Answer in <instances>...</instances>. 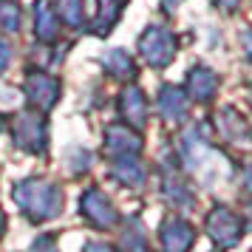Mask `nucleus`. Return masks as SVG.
<instances>
[{
	"label": "nucleus",
	"mask_w": 252,
	"mask_h": 252,
	"mask_svg": "<svg viewBox=\"0 0 252 252\" xmlns=\"http://www.w3.org/2000/svg\"><path fill=\"white\" fill-rule=\"evenodd\" d=\"M139 54L148 60L153 68L170 65L176 57V37L167 26H148L145 34L139 37Z\"/></svg>",
	"instance_id": "nucleus-2"
},
{
	"label": "nucleus",
	"mask_w": 252,
	"mask_h": 252,
	"mask_svg": "<svg viewBox=\"0 0 252 252\" xmlns=\"http://www.w3.org/2000/svg\"><path fill=\"white\" fill-rule=\"evenodd\" d=\"M159 114L167 119V122H184L187 114H190V99L184 96L182 88H176V85H161L159 91Z\"/></svg>",
	"instance_id": "nucleus-9"
},
{
	"label": "nucleus",
	"mask_w": 252,
	"mask_h": 252,
	"mask_svg": "<svg viewBox=\"0 0 252 252\" xmlns=\"http://www.w3.org/2000/svg\"><path fill=\"white\" fill-rule=\"evenodd\" d=\"M218 130H221V136L232 142V145H238V142H247L252 136V127L247 125V119L238 116L232 108H224L221 114H218Z\"/></svg>",
	"instance_id": "nucleus-14"
},
{
	"label": "nucleus",
	"mask_w": 252,
	"mask_h": 252,
	"mask_svg": "<svg viewBox=\"0 0 252 252\" xmlns=\"http://www.w3.org/2000/svg\"><path fill=\"white\" fill-rule=\"evenodd\" d=\"M216 3H218L221 12H235L238 9V0H216Z\"/></svg>",
	"instance_id": "nucleus-24"
},
{
	"label": "nucleus",
	"mask_w": 252,
	"mask_h": 252,
	"mask_svg": "<svg viewBox=\"0 0 252 252\" xmlns=\"http://www.w3.org/2000/svg\"><path fill=\"white\" fill-rule=\"evenodd\" d=\"M23 91H26V96H29L32 105L48 111V108H54L57 99H60V82L54 80V77H48L46 71H32L23 82Z\"/></svg>",
	"instance_id": "nucleus-6"
},
{
	"label": "nucleus",
	"mask_w": 252,
	"mask_h": 252,
	"mask_svg": "<svg viewBox=\"0 0 252 252\" xmlns=\"http://www.w3.org/2000/svg\"><path fill=\"white\" fill-rule=\"evenodd\" d=\"M14 201L37 224H43L48 218H57L63 210V190L54 182H43V179H26V182L14 184Z\"/></svg>",
	"instance_id": "nucleus-1"
},
{
	"label": "nucleus",
	"mask_w": 252,
	"mask_h": 252,
	"mask_svg": "<svg viewBox=\"0 0 252 252\" xmlns=\"http://www.w3.org/2000/svg\"><path fill=\"white\" fill-rule=\"evenodd\" d=\"M250 224H252V210H250Z\"/></svg>",
	"instance_id": "nucleus-28"
},
{
	"label": "nucleus",
	"mask_w": 252,
	"mask_h": 252,
	"mask_svg": "<svg viewBox=\"0 0 252 252\" xmlns=\"http://www.w3.org/2000/svg\"><path fill=\"white\" fill-rule=\"evenodd\" d=\"M80 207H82L85 221H88L91 227H96V229H111L116 221H119L114 204H111V198H108L102 190H96V187H91V190L82 193Z\"/></svg>",
	"instance_id": "nucleus-5"
},
{
	"label": "nucleus",
	"mask_w": 252,
	"mask_h": 252,
	"mask_svg": "<svg viewBox=\"0 0 252 252\" xmlns=\"http://www.w3.org/2000/svg\"><path fill=\"white\" fill-rule=\"evenodd\" d=\"M161 184H164V195H167V201H170L173 207L187 210V207L195 204L193 190L187 187V182L179 176V170H176V167H170V164L164 167V173H161Z\"/></svg>",
	"instance_id": "nucleus-10"
},
{
	"label": "nucleus",
	"mask_w": 252,
	"mask_h": 252,
	"mask_svg": "<svg viewBox=\"0 0 252 252\" xmlns=\"http://www.w3.org/2000/svg\"><path fill=\"white\" fill-rule=\"evenodd\" d=\"M119 114H122L125 122L142 127L148 122V99H145V94L139 88H125L122 96H119Z\"/></svg>",
	"instance_id": "nucleus-12"
},
{
	"label": "nucleus",
	"mask_w": 252,
	"mask_h": 252,
	"mask_svg": "<svg viewBox=\"0 0 252 252\" xmlns=\"http://www.w3.org/2000/svg\"><path fill=\"white\" fill-rule=\"evenodd\" d=\"M20 23H23L20 6L12 3V0H0V29L14 34V32H20Z\"/></svg>",
	"instance_id": "nucleus-18"
},
{
	"label": "nucleus",
	"mask_w": 252,
	"mask_h": 252,
	"mask_svg": "<svg viewBox=\"0 0 252 252\" xmlns=\"http://www.w3.org/2000/svg\"><path fill=\"white\" fill-rule=\"evenodd\" d=\"M57 12L65 23L77 29L82 23V0H57Z\"/></svg>",
	"instance_id": "nucleus-20"
},
{
	"label": "nucleus",
	"mask_w": 252,
	"mask_h": 252,
	"mask_svg": "<svg viewBox=\"0 0 252 252\" xmlns=\"http://www.w3.org/2000/svg\"><path fill=\"white\" fill-rule=\"evenodd\" d=\"M159 241L164 252H187L195 241V229L179 216H170L159 229Z\"/></svg>",
	"instance_id": "nucleus-7"
},
{
	"label": "nucleus",
	"mask_w": 252,
	"mask_h": 252,
	"mask_svg": "<svg viewBox=\"0 0 252 252\" xmlns=\"http://www.w3.org/2000/svg\"><path fill=\"white\" fill-rule=\"evenodd\" d=\"M105 150L111 156H139L142 153V136L133 133L127 125H111L105 133Z\"/></svg>",
	"instance_id": "nucleus-8"
},
{
	"label": "nucleus",
	"mask_w": 252,
	"mask_h": 252,
	"mask_svg": "<svg viewBox=\"0 0 252 252\" xmlns=\"http://www.w3.org/2000/svg\"><path fill=\"white\" fill-rule=\"evenodd\" d=\"M102 63L116 80H130V77H136V63H133V57H130L127 51H122V48H114L111 54H105Z\"/></svg>",
	"instance_id": "nucleus-16"
},
{
	"label": "nucleus",
	"mask_w": 252,
	"mask_h": 252,
	"mask_svg": "<svg viewBox=\"0 0 252 252\" xmlns=\"http://www.w3.org/2000/svg\"><path fill=\"white\" fill-rule=\"evenodd\" d=\"M161 3H164V9H176V6H179L182 0H161Z\"/></svg>",
	"instance_id": "nucleus-26"
},
{
	"label": "nucleus",
	"mask_w": 252,
	"mask_h": 252,
	"mask_svg": "<svg viewBox=\"0 0 252 252\" xmlns=\"http://www.w3.org/2000/svg\"><path fill=\"white\" fill-rule=\"evenodd\" d=\"M119 12H122V0H99V9H96V17H94V32L108 34L119 20Z\"/></svg>",
	"instance_id": "nucleus-17"
},
{
	"label": "nucleus",
	"mask_w": 252,
	"mask_h": 252,
	"mask_svg": "<svg viewBox=\"0 0 252 252\" xmlns=\"http://www.w3.org/2000/svg\"><path fill=\"white\" fill-rule=\"evenodd\" d=\"M14 142L29 153H46L48 148V127L43 114L23 111L14 116Z\"/></svg>",
	"instance_id": "nucleus-3"
},
{
	"label": "nucleus",
	"mask_w": 252,
	"mask_h": 252,
	"mask_svg": "<svg viewBox=\"0 0 252 252\" xmlns=\"http://www.w3.org/2000/svg\"><path fill=\"white\" fill-rule=\"evenodd\" d=\"M3 232H6V216L0 213V238H3Z\"/></svg>",
	"instance_id": "nucleus-27"
},
{
	"label": "nucleus",
	"mask_w": 252,
	"mask_h": 252,
	"mask_svg": "<svg viewBox=\"0 0 252 252\" xmlns=\"http://www.w3.org/2000/svg\"><path fill=\"white\" fill-rule=\"evenodd\" d=\"M34 32L43 43H54L60 34V23H57V14L51 9L48 0H37L34 6Z\"/></svg>",
	"instance_id": "nucleus-15"
},
{
	"label": "nucleus",
	"mask_w": 252,
	"mask_h": 252,
	"mask_svg": "<svg viewBox=\"0 0 252 252\" xmlns=\"http://www.w3.org/2000/svg\"><path fill=\"white\" fill-rule=\"evenodd\" d=\"M29 252H60L57 250V238H54V235H40V238L32 244Z\"/></svg>",
	"instance_id": "nucleus-21"
},
{
	"label": "nucleus",
	"mask_w": 252,
	"mask_h": 252,
	"mask_svg": "<svg viewBox=\"0 0 252 252\" xmlns=\"http://www.w3.org/2000/svg\"><path fill=\"white\" fill-rule=\"evenodd\" d=\"M122 250L125 252H150L148 250V241H145V232H142V227H139V221L133 224H127L125 235H122Z\"/></svg>",
	"instance_id": "nucleus-19"
},
{
	"label": "nucleus",
	"mask_w": 252,
	"mask_h": 252,
	"mask_svg": "<svg viewBox=\"0 0 252 252\" xmlns=\"http://www.w3.org/2000/svg\"><path fill=\"white\" fill-rule=\"evenodd\" d=\"M207 235L216 241L218 247H235L244 235V221H241L229 207H216L207 216Z\"/></svg>",
	"instance_id": "nucleus-4"
},
{
	"label": "nucleus",
	"mask_w": 252,
	"mask_h": 252,
	"mask_svg": "<svg viewBox=\"0 0 252 252\" xmlns=\"http://www.w3.org/2000/svg\"><path fill=\"white\" fill-rule=\"evenodd\" d=\"M122 3H127V0H122Z\"/></svg>",
	"instance_id": "nucleus-29"
},
{
	"label": "nucleus",
	"mask_w": 252,
	"mask_h": 252,
	"mask_svg": "<svg viewBox=\"0 0 252 252\" xmlns=\"http://www.w3.org/2000/svg\"><path fill=\"white\" fill-rule=\"evenodd\" d=\"M9 63H12V48H9L6 40H0V71L9 68Z\"/></svg>",
	"instance_id": "nucleus-22"
},
{
	"label": "nucleus",
	"mask_w": 252,
	"mask_h": 252,
	"mask_svg": "<svg viewBox=\"0 0 252 252\" xmlns=\"http://www.w3.org/2000/svg\"><path fill=\"white\" fill-rule=\"evenodd\" d=\"M187 91H190V96L198 99V102H210L218 91V77L210 68H204V65H195V68L187 74Z\"/></svg>",
	"instance_id": "nucleus-13"
},
{
	"label": "nucleus",
	"mask_w": 252,
	"mask_h": 252,
	"mask_svg": "<svg viewBox=\"0 0 252 252\" xmlns=\"http://www.w3.org/2000/svg\"><path fill=\"white\" fill-rule=\"evenodd\" d=\"M82 252H114V250H111L108 244H99V241H96V244H88Z\"/></svg>",
	"instance_id": "nucleus-25"
},
{
	"label": "nucleus",
	"mask_w": 252,
	"mask_h": 252,
	"mask_svg": "<svg viewBox=\"0 0 252 252\" xmlns=\"http://www.w3.org/2000/svg\"><path fill=\"white\" fill-rule=\"evenodd\" d=\"M244 187L252 193V156L244 161Z\"/></svg>",
	"instance_id": "nucleus-23"
},
{
	"label": "nucleus",
	"mask_w": 252,
	"mask_h": 252,
	"mask_svg": "<svg viewBox=\"0 0 252 252\" xmlns=\"http://www.w3.org/2000/svg\"><path fill=\"white\" fill-rule=\"evenodd\" d=\"M111 176L122 187H142L148 182V170L145 164L133 156H114V167H111Z\"/></svg>",
	"instance_id": "nucleus-11"
}]
</instances>
